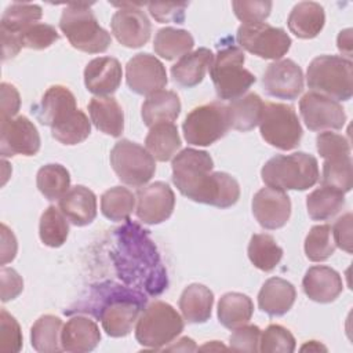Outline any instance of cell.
Here are the masks:
<instances>
[{"label": "cell", "instance_id": "cell-1", "mask_svg": "<svg viewBox=\"0 0 353 353\" xmlns=\"http://www.w3.org/2000/svg\"><path fill=\"white\" fill-rule=\"evenodd\" d=\"M171 168L174 185L192 201L218 208H229L239 201V182L226 172H212L214 160L205 150H181L174 156Z\"/></svg>", "mask_w": 353, "mask_h": 353}, {"label": "cell", "instance_id": "cell-2", "mask_svg": "<svg viewBox=\"0 0 353 353\" xmlns=\"http://www.w3.org/2000/svg\"><path fill=\"white\" fill-rule=\"evenodd\" d=\"M116 250L113 251L114 266L119 277L138 291L159 295L167 288V272L160 261L156 245L148 230L130 222L114 233Z\"/></svg>", "mask_w": 353, "mask_h": 353}, {"label": "cell", "instance_id": "cell-3", "mask_svg": "<svg viewBox=\"0 0 353 353\" xmlns=\"http://www.w3.org/2000/svg\"><path fill=\"white\" fill-rule=\"evenodd\" d=\"M146 305L143 292L106 281L94 285L88 298L76 305L68 313L81 312L97 317L103 331L113 338H121L132 331L141 310Z\"/></svg>", "mask_w": 353, "mask_h": 353}, {"label": "cell", "instance_id": "cell-4", "mask_svg": "<svg viewBox=\"0 0 353 353\" xmlns=\"http://www.w3.org/2000/svg\"><path fill=\"white\" fill-rule=\"evenodd\" d=\"M262 181L280 190H306L320 178L319 163L313 154L295 152L269 159L261 170Z\"/></svg>", "mask_w": 353, "mask_h": 353}, {"label": "cell", "instance_id": "cell-5", "mask_svg": "<svg viewBox=\"0 0 353 353\" xmlns=\"http://www.w3.org/2000/svg\"><path fill=\"white\" fill-rule=\"evenodd\" d=\"M244 62L245 55L239 46L229 43L219 47L208 68L210 77L219 99H237L255 83V76L244 68Z\"/></svg>", "mask_w": 353, "mask_h": 353}, {"label": "cell", "instance_id": "cell-6", "mask_svg": "<svg viewBox=\"0 0 353 353\" xmlns=\"http://www.w3.org/2000/svg\"><path fill=\"white\" fill-rule=\"evenodd\" d=\"M59 29L69 43L83 52H105L112 43L110 34L99 25L90 4H68L61 14Z\"/></svg>", "mask_w": 353, "mask_h": 353}, {"label": "cell", "instance_id": "cell-7", "mask_svg": "<svg viewBox=\"0 0 353 353\" xmlns=\"http://www.w3.org/2000/svg\"><path fill=\"white\" fill-rule=\"evenodd\" d=\"M306 83L313 92L335 101H349L353 95V62L339 55L316 57L307 66Z\"/></svg>", "mask_w": 353, "mask_h": 353}, {"label": "cell", "instance_id": "cell-8", "mask_svg": "<svg viewBox=\"0 0 353 353\" xmlns=\"http://www.w3.org/2000/svg\"><path fill=\"white\" fill-rule=\"evenodd\" d=\"M183 330V320L170 303H149L137 320L135 339L148 349H160L171 343Z\"/></svg>", "mask_w": 353, "mask_h": 353}, {"label": "cell", "instance_id": "cell-9", "mask_svg": "<svg viewBox=\"0 0 353 353\" xmlns=\"http://www.w3.org/2000/svg\"><path fill=\"white\" fill-rule=\"evenodd\" d=\"M259 131L266 143L280 150L296 148L302 138V125L294 108L287 103H263Z\"/></svg>", "mask_w": 353, "mask_h": 353}, {"label": "cell", "instance_id": "cell-10", "mask_svg": "<svg viewBox=\"0 0 353 353\" xmlns=\"http://www.w3.org/2000/svg\"><path fill=\"white\" fill-rule=\"evenodd\" d=\"M229 128L228 106L222 102H211L192 109L182 124L183 137L193 146H210L225 137Z\"/></svg>", "mask_w": 353, "mask_h": 353}, {"label": "cell", "instance_id": "cell-11", "mask_svg": "<svg viewBox=\"0 0 353 353\" xmlns=\"http://www.w3.org/2000/svg\"><path fill=\"white\" fill-rule=\"evenodd\" d=\"M109 159L117 178L128 186H143L156 172L154 157L146 148L130 139L116 142Z\"/></svg>", "mask_w": 353, "mask_h": 353}, {"label": "cell", "instance_id": "cell-12", "mask_svg": "<svg viewBox=\"0 0 353 353\" xmlns=\"http://www.w3.org/2000/svg\"><path fill=\"white\" fill-rule=\"evenodd\" d=\"M236 40L240 48L259 58L274 61L283 58L291 47V37L283 28L265 22L239 26Z\"/></svg>", "mask_w": 353, "mask_h": 353}, {"label": "cell", "instance_id": "cell-13", "mask_svg": "<svg viewBox=\"0 0 353 353\" xmlns=\"http://www.w3.org/2000/svg\"><path fill=\"white\" fill-rule=\"evenodd\" d=\"M299 113L310 131L341 130L346 123L345 109L338 101L313 91L301 98Z\"/></svg>", "mask_w": 353, "mask_h": 353}, {"label": "cell", "instance_id": "cell-14", "mask_svg": "<svg viewBox=\"0 0 353 353\" xmlns=\"http://www.w3.org/2000/svg\"><path fill=\"white\" fill-rule=\"evenodd\" d=\"M125 81L138 95H152L163 90L167 83V72L160 59L148 52L134 55L125 65Z\"/></svg>", "mask_w": 353, "mask_h": 353}, {"label": "cell", "instance_id": "cell-15", "mask_svg": "<svg viewBox=\"0 0 353 353\" xmlns=\"http://www.w3.org/2000/svg\"><path fill=\"white\" fill-rule=\"evenodd\" d=\"M40 149V135L36 125L25 116L0 120V154L34 156Z\"/></svg>", "mask_w": 353, "mask_h": 353}, {"label": "cell", "instance_id": "cell-16", "mask_svg": "<svg viewBox=\"0 0 353 353\" xmlns=\"http://www.w3.org/2000/svg\"><path fill=\"white\" fill-rule=\"evenodd\" d=\"M119 7L110 21V29L116 40L128 48L145 46L152 33V23L145 11L135 4H119Z\"/></svg>", "mask_w": 353, "mask_h": 353}, {"label": "cell", "instance_id": "cell-17", "mask_svg": "<svg viewBox=\"0 0 353 353\" xmlns=\"http://www.w3.org/2000/svg\"><path fill=\"white\" fill-rule=\"evenodd\" d=\"M175 207V194L168 183L157 181L143 185L137 192V218L146 225H159L167 221Z\"/></svg>", "mask_w": 353, "mask_h": 353}, {"label": "cell", "instance_id": "cell-18", "mask_svg": "<svg viewBox=\"0 0 353 353\" xmlns=\"http://www.w3.org/2000/svg\"><path fill=\"white\" fill-rule=\"evenodd\" d=\"M262 85L270 97L294 101L303 90L302 69L292 59H277L266 68Z\"/></svg>", "mask_w": 353, "mask_h": 353}, {"label": "cell", "instance_id": "cell-19", "mask_svg": "<svg viewBox=\"0 0 353 353\" xmlns=\"http://www.w3.org/2000/svg\"><path fill=\"white\" fill-rule=\"evenodd\" d=\"M252 214L263 229H280L290 219L291 200L284 190L262 188L254 194Z\"/></svg>", "mask_w": 353, "mask_h": 353}, {"label": "cell", "instance_id": "cell-20", "mask_svg": "<svg viewBox=\"0 0 353 353\" xmlns=\"http://www.w3.org/2000/svg\"><path fill=\"white\" fill-rule=\"evenodd\" d=\"M121 77V63L113 57L94 58L84 68L85 88L97 97L113 94L120 87Z\"/></svg>", "mask_w": 353, "mask_h": 353}, {"label": "cell", "instance_id": "cell-21", "mask_svg": "<svg viewBox=\"0 0 353 353\" xmlns=\"http://www.w3.org/2000/svg\"><path fill=\"white\" fill-rule=\"evenodd\" d=\"M77 109L73 92L63 85H51L40 102L32 106V113L43 124L52 127Z\"/></svg>", "mask_w": 353, "mask_h": 353}, {"label": "cell", "instance_id": "cell-22", "mask_svg": "<svg viewBox=\"0 0 353 353\" xmlns=\"http://www.w3.org/2000/svg\"><path fill=\"white\" fill-rule=\"evenodd\" d=\"M302 288L309 299L319 303H330L341 295L343 283L335 269L316 265L306 270L302 279Z\"/></svg>", "mask_w": 353, "mask_h": 353}, {"label": "cell", "instance_id": "cell-23", "mask_svg": "<svg viewBox=\"0 0 353 353\" xmlns=\"http://www.w3.org/2000/svg\"><path fill=\"white\" fill-rule=\"evenodd\" d=\"M101 341L99 327L87 316H73L62 327V349L72 353H85L97 347Z\"/></svg>", "mask_w": 353, "mask_h": 353}, {"label": "cell", "instance_id": "cell-24", "mask_svg": "<svg viewBox=\"0 0 353 353\" xmlns=\"http://www.w3.org/2000/svg\"><path fill=\"white\" fill-rule=\"evenodd\" d=\"M59 210L74 226L90 225L97 216V196L91 189L76 185L59 199Z\"/></svg>", "mask_w": 353, "mask_h": 353}, {"label": "cell", "instance_id": "cell-25", "mask_svg": "<svg viewBox=\"0 0 353 353\" xmlns=\"http://www.w3.org/2000/svg\"><path fill=\"white\" fill-rule=\"evenodd\" d=\"M295 298L296 291L290 281L281 277H270L259 290L258 306L266 314L279 317L292 307Z\"/></svg>", "mask_w": 353, "mask_h": 353}, {"label": "cell", "instance_id": "cell-26", "mask_svg": "<svg viewBox=\"0 0 353 353\" xmlns=\"http://www.w3.org/2000/svg\"><path fill=\"white\" fill-rule=\"evenodd\" d=\"M214 54L210 48L201 47L183 55L171 66V76L181 87L192 88L200 84L211 66Z\"/></svg>", "mask_w": 353, "mask_h": 353}, {"label": "cell", "instance_id": "cell-27", "mask_svg": "<svg viewBox=\"0 0 353 353\" xmlns=\"http://www.w3.org/2000/svg\"><path fill=\"white\" fill-rule=\"evenodd\" d=\"M91 123L101 132L110 137H120L124 131V113L113 97H95L88 103Z\"/></svg>", "mask_w": 353, "mask_h": 353}, {"label": "cell", "instance_id": "cell-28", "mask_svg": "<svg viewBox=\"0 0 353 353\" xmlns=\"http://www.w3.org/2000/svg\"><path fill=\"white\" fill-rule=\"evenodd\" d=\"M324 8L316 1H301L291 10L287 25L291 33L299 39H313L324 28Z\"/></svg>", "mask_w": 353, "mask_h": 353}, {"label": "cell", "instance_id": "cell-29", "mask_svg": "<svg viewBox=\"0 0 353 353\" xmlns=\"http://www.w3.org/2000/svg\"><path fill=\"white\" fill-rule=\"evenodd\" d=\"M181 101L176 92L160 90L149 95L142 103L141 116L143 124L152 127L157 123H172L181 113Z\"/></svg>", "mask_w": 353, "mask_h": 353}, {"label": "cell", "instance_id": "cell-30", "mask_svg": "<svg viewBox=\"0 0 353 353\" xmlns=\"http://www.w3.org/2000/svg\"><path fill=\"white\" fill-rule=\"evenodd\" d=\"M214 305L212 291L199 283L189 284L181 294L178 306L188 323H205L211 317Z\"/></svg>", "mask_w": 353, "mask_h": 353}, {"label": "cell", "instance_id": "cell-31", "mask_svg": "<svg viewBox=\"0 0 353 353\" xmlns=\"http://www.w3.org/2000/svg\"><path fill=\"white\" fill-rule=\"evenodd\" d=\"M181 137L174 123H157L150 127L146 138V150L157 161H168L174 159L176 152L181 149Z\"/></svg>", "mask_w": 353, "mask_h": 353}, {"label": "cell", "instance_id": "cell-32", "mask_svg": "<svg viewBox=\"0 0 353 353\" xmlns=\"http://www.w3.org/2000/svg\"><path fill=\"white\" fill-rule=\"evenodd\" d=\"M228 106L230 128L247 132L254 130L261 120L263 101L255 92H247L243 97L230 101Z\"/></svg>", "mask_w": 353, "mask_h": 353}, {"label": "cell", "instance_id": "cell-33", "mask_svg": "<svg viewBox=\"0 0 353 353\" xmlns=\"http://www.w3.org/2000/svg\"><path fill=\"white\" fill-rule=\"evenodd\" d=\"M254 313L251 298L241 292H226L218 302V320L229 330L247 324Z\"/></svg>", "mask_w": 353, "mask_h": 353}, {"label": "cell", "instance_id": "cell-34", "mask_svg": "<svg viewBox=\"0 0 353 353\" xmlns=\"http://www.w3.org/2000/svg\"><path fill=\"white\" fill-rule=\"evenodd\" d=\"M193 46V36L188 30L172 26L159 29L153 40L154 52L165 61H172L189 54Z\"/></svg>", "mask_w": 353, "mask_h": 353}, {"label": "cell", "instance_id": "cell-35", "mask_svg": "<svg viewBox=\"0 0 353 353\" xmlns=\"http://www.w3.org/2000/svg\"><path fill=\"white\" fill-rule=\"evenodd\" d=\"M62 327V320L58 316H40L30 328L32 347L40 353H57L63 350L61 345Z\"/></svg>", "mask_w": 353, "mask_h": 353}, {"label": "cell", "instance_id": "cell-36", "mask_svg": "<svg viewBox=\"0 0 353 353\" xmlns=\"http://www.w3.org/2000/svg\"><path fill=\"white\" fill-rule=\"evenodd\" d=\"M343 205L345 193L330 186L321 185L306 197L307 214L313 221H328L339 214Z\"/></svg>", "mask_w": 353, "mask_h": 353}, {"label": "cell", "instance_id": "cell-37", "mask_svg": "<svg viewBox=\"0 0 353 353\" xmlns=\"http://www.w3.org/2000/svg\"><path fill=\"white\" fill-rule=\"evenodd\" d=\"M251 263L262 272L273 270L283 258V248L276 243L274 237L268 233L252 234L248 248Z\"/></svg>", "mask_w": 353, "mask_h": 353}, {"label": "cell", "instance_id": "cell-38", "mask_svg": "<svg viewBox=\"0 0 353 353\" xmlns=\"http://www.w3.org/2000/svg\"><path fill=\"white\" fill-rule=\"evenodd\" d=\"M36 185L47 200H59L70 189V174L62 164H46L37 171Z\"/></svg>", "mask_w": 353, "mask_h": 353}, {"label": "cell", "instance_id": "cell-39", "mask_svg": "<svg viewBox=\"0 0 353 353\" xmlns=\"http://www.w3.org/2000/svg\"><path fill=\"white\" fill-rule=\"evenodd\" d=\"M43 17V10L32 3H12L10 4L0 19V32L19 34L28 26L37 23Z\"/></svg>", "mask_w": 353, "mask_h": 353}, {"label": "cell", "instance_id": "cell-40", "mask_svg": "<svg viewBox=\"0 0 353 353\" xmlns=\"http://www.w3.org/2000/svg\"><path fill=\"white\" fill-rule=\"evenodd\" d=\"M39 236L44 245L58 248L66 243L69 225L66 216L55 205H50L40 216Z\"/></svg>", "mask_w": 353, "mask_h": 353}, {"label": "cell", "instance_id": "cell-41", "mask_svg": "<svg viewBox=\"0 0 353 353\" xmlns=\"http://www.w3.org/2000/svg\"><path fill=\"white\" fill-rule=\"evenodd\" d=\"M135 207V196L123 186H113L101 196V211L113 222L127 221Z\"/></svg>", "mask_w": 353, "mask_h": 353}, {"label": "cell", "instance_id": "cell-42", "mask_svg": "<svg viewBox=\"0 0 353 353\" xmlns=\"http://www.w3.org/2000/svg\"><path fill=\"white\" fill-rule=\"evenodd\" d=\"M91 134V120L87 114L76 109L69 117L63 121L51 127V135L62 145H77L88 138Z\"/></svg>", "mask_w": 353, "mask_h": 353}, {"label": "cell", "instance_id": "cell-43", "mask_svg": "<svg viewBox=\"0 0 353 353\" xmlns=\"http://www.w3.org/2000/svg\"><path fill=\"white\" fill-rule=\"evenodd\" d=\"M321 185L341 190L342 193L350 192L353 186V168L352 157H335L327 159L323 163Z\"/></svg>", "mask_w": 353, "mask_h": 353}, {"label": "cell", "instance_id": "cell-44", "mask_svg": "<svg viewBox=\"0 0 353 353\" xmlns=\"http://www.w3.org/2000/svg\"><path fill=\"white\" fill-rule=\"evenodd\" d=\"M332 230L328 223L313 226L305 239V254L312 262L327 261L335 252Z\"/></svg>", "mask_w": 353, "mask_h": 353}, {"label": "cell", "instance_id": "cell-45", "mask_svg": "<svg viewBox=\"0 0 353 353\" xmlns=\"http://www.w3.org/2000/svg\"><path fill=\"white\" fill-rule=\"evenodd\" d=\"M295 350V338L285 327L270 324L261 332L259 352L263 353H292Z\"/></svg>", "mask_w": 353, "mask_h": 353}, {"label": "cell", "instance_id": "cell-46", "mask_svg": "<svg viewBox=\"0 0 353 353\" xmlns=\"http://www.w3.org/2000/svg\"><path fill=\"white\" fill-rule=\"evenodd\" d=\"M17 37L22 47L32 50H44L59 40V33L52 25L37 22L23 29L19 34H17Z\"/></svg>", "mask_w": 353, "mask_h": 353}, {"label": "cell", "instance_id": "cell-47", "mask_svg": "<svg viewBox=\"0 0 353 353\" xmlns=\"http://www.w3.org/2000/svg\"><path fill=\"white\" fill-rule=\"evenodd\" d=\"M22 349V332L18 321L6 309L0 312V352L18 353Z\"/></svg>", "mask_w": 353, "mask_h": 353}, {"label": "cell", "instance_id": "cell-48", "mask_svg": "<svg viewBox=\"0 0 353 353\" xmlns=\"http://www.w3.org/2000/svg\"><path fill=\"white\" fill-rule=\"evenodd\" d=\"M316 149L324 160L350 156L349 141L343 135L331 131H323L316 137Z\"/></svg>", "mask_w": 353, "mask_h": 353}, {"label": "cell", "instance_id": "cell-49", "mask_svg": "<svg viewBox=\"0 0 353 353\" xmlns=\"http://www.w3.org/2000/svg\"><path fill=\"white\" fill-rule=\"evenodd\" d=\"M232 7L237 19L243 25L262 23L272 11V1H232Z\"/></svg>", "mask_w": 353, "mask_h": 353}, {"label": "cell", "instance_id": "cell-50", "mask_svg": "<svg viewBox=\"0 0 353 353\" xmlns=\"http://www.w3.org/2000/svg\"><path fill=\"white\" fill-rule=\"evenodd\" d=\"M261 330L254 324H244L233 330L229 336V347L234 352H258Z\"/></svg>", "mask_w": 353, "mask_h": 353}, {"label": "cell", "instance_id": "cell-51", "mask_svg": "<svg viewBox=\"0 0 353 353\" xmlns=\"http://www.w3.org/2000/svg\"><path fill=\"white\" fill-rule=\"evenodd\" d=\"M188 3H150L148 4L150 15L159 23L175 22L183 23L185 11L188 8Z\"/></svg>", "mask_w": 353, "mask_h": 353}, {"label": "cell", "instance_id": "cell-52", "mask_svg": "<svg viewBox=\"0 0 353 353\" xmlns=\"http://www.w3.org/2000/svg\"><path fill=\"white\" fill-rule=\"evenodd\" d=\"M352 212H346L345 215L338 218L331 228L335 245L346 251L347 254L352 252Z\"/></svg>", "mask_w": 353, "mask_h": 353}, {"label": "cell", "instance_id": "cell-53", "mask_svg": "<svg viewBox=\"0 0 353 353\" xmlns=\"http://www.w3.org/2000/svg\"><path fill=\"white\" fill-rule=\"evenodd\" d=\"M1 279V301L7 302L17 298L23 290L22 277L12 268L3 266L0 270Z\"/></svg>", "mask_w": 353, "mask_h": 353}, {"label": "cell", "instance_id": "cell-54", "mask_svg": "<svg viewBox=\"0 0 353 353\" xmlns=\"http://www.w3.org/2000/svg\"><path fill=\"white\" fill-rule=\"evenodd\" d=\"M0 95H1L0 120L14 117L21 108V97H19L18 90L10 83H1Z\"/></svg>", "mask_w": 353, "mask_h": 353}, {"label": "cell", "instance_id": "cell-55", "mask_svg": "<svg viewBox=\"0 0 353 353\" xmlns=\"http://www.w3.org/2000/svg\"><path fill=\"white\" fill-rule=\"evenodd\" d=\"M17 247L14 233L4 223H1V265H6L15 258Z\"/></svg>", "mask_w": 353, "mask_h": 353}, {"label": "cell", "instance_id": "cell-56", "mask_svg": "<svg viewBox=\"0 0 353 353\" xmlns=\"http://www.w3.org/2000/svg\"><path fill=\"white\" fill-rule=\"evenodd\" d=\"M336 44H338V50L350 59L352 57V29L350 28L339 32Z\"/></svg>", "mask_w": 353, "mask_h": 353}, {"label": "cell", "instance_id": "cell-57", "mask_svg": "<svg viewBox=\"0 0 353 353\" xmlns=\"http://www.w3.org/2000/svg\"><path fill=\"white\" fill-rule=\"evenodd\" d=\"M167 350H183V352H188V350H197V346L196 343L193 342V339L188 338V336H183L181 338L175 345L172 346H168L165 347Z\"/></svg>", "mask_w": 353, "mask_h": 353}, {"label": "cell", "instance_id": "cell-58", "mask_svg": "<svg viewBox=\"0 0 353 353\" xmlns=\"http://www.w3.org/2000/svg\"><path fill=\"white\" fill-rule=\"evenodd\" d=\"M301 350L302 352H305V350H309V352H319V350H327V347L325 346H323L320 342H317V341H309V342H306L302 347H301Z\"/></svg>", "mask_w": 353, "mask_h": 353}, {"label": "cell", "instance_id": "cell-59", "mask_svg": "<svg viewBox=\"0 0 353 353\" xmlns=\"http://www.w3.org/2000/svg\"><path fill=\"white\" fill-rule=\"evenodd\" d=\"M200 349H201V350H207V349H210V350H212V349H226V346H223V345L219 343L218 341H212L211 343H207V345L201 346Z\"/></svg>", "mask_w": 353, "mask_h": 353}]
</instances>
